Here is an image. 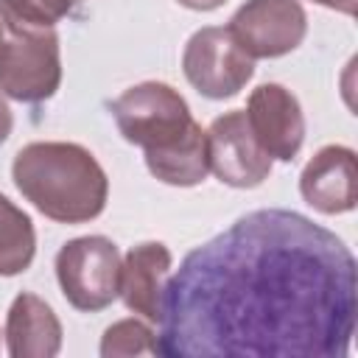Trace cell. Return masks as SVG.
Instances as JSON below:
<instances>
[{"label":"cell","instance_id":"16","mask_svg":"<svg viewBox=\"0 0 358 358\" xmlns=\"http://www.w3.org/2000/svg\"><path fill=\"white\" fill-rule=\"evenodd\" d=\"M11 126H14V117H11V109H8V103H6V95L0 92V145L8 140Z\"/></svg>","mask_w":358,"mask_h":358},{"label":"cell","instance_id":"4","mask_svg":"<svg viewBox=\"0 0 358 358\" xmlns=\"http://www.w3.org/2000/svg\"><path fill=\"white\" fill-rule=\"evenodd\" d=\"M62 84V50L56 28L28 22L0 3V92L42 103Z\"/></svg>","mask_w":358,"mask_h":358},{"label":"cell","instance_id":"8","mask_svg":"<svg viewBox=\"0 0 358 358\" xmlns=\"http://www.w3.org/2000/svg\"><path fill=\"white\" fill-rule=\"evenodd\" d=\"M204 137H207V165L224 185L246 190L268 179L271 157L255 140L243 109L218 115L204 131Z\"/></svg>","mask_w":358,"mask_h":358},{"label":"cell","instance_id":"7","mask_svg":"<svg viewBox=\"0 0 358 358\" xmlns=\"http://www.w3.org/2000/svg\"><path fill=\"white\" fill-rule=\"evenodd\" d=\"M227 28L252 59H280L302 45L308 17L299 0H246Z\"/></svg>","mask_w":358,"mask_h":358},{"label":"cell","instance_id":"3","mask_svg":"<svg viewBox=\"0 0 358 358\" xmlns=\"http://www.w3.org/2000/svg\"><path fill=\"white\" fill-rule=\"evenodd\" d=\"M11 179L25 201L59 224H87L106 207L109 179L78 143H28L11 162Z\"/></svg>","mask_w":358,"mask_h":358},{"label":"cell","instance_id":"9","mask_svg":"<svg viewBox=\"0 0 358 358\" xmlns=\"http://www.w3.org/2000/svg\"><path fill=\"white\" fill-rule=\"evenodd\" d=\"M246 123L260 148L280 162H291L305 143V115L299 98L282 84H260L246 101Z\"/></svg>","mask_w":358,"mask_h":358},{"label":"cell","instance_id":"6","mask_svg":"<svg viewBox=\"0 0 358 358\" xmlns=\"http://www.w3.org/2000/svg\"><path fill=\"white\" fill-rule=\"evenodd\" d=\"M182 70L193 90L210 101L238 95L255 76V59L238 45L229 28H199L182 53Z\"/></svg>","mask_w":358,"mask_h":358},{"label":"cell","instance_id":"11","mask_svg":"<svg viewBox=\"0 0 358 358\" xmlns=\"http://www.w3.org/2000/svg\"><path fill=\"white\" fill-rule=\"evenodd\" d=\"M171 263H173L171 249L159 241L137 243L120 260L117 296L131 313L143 316L148 324L159 322V302H162L165 282L171 277Z\"/></svg>","mask_w":358,"mask_h":358},{"label":"cell","instance_id":"13","mask_svg":"<svg viewBox=\"0 0 358 358\" xmlns=\"http://www.w3.org/2000/svg\"><path fill=\"white\" fill-rule=\"evenodd\" d=\"M36 255V229L25 210L0 193V277L22 274Z\"/></svg>","mask_w":358,"mask_h":358},{"label":"cell","instance_id":"10","mask_svg":"<svg viewBox=\"0 0 358 358\" xmlns=\"http://www.w3.org/2000/svg\"><path fill=\"white\" fill-rule=\"evenodd\" d=\"M302 199L322 215H341L355 210L358 201V168L355 151L347 145H324L299 176Z\"/></svg>","mask_w":358,"mask_h":358},{"label":"cell","instance_id":"15","mask_svg":"<svg viewBox=\"0 0 358 358\" xmlns=\"http://www.w3.org/2000/svg\"><path fill=\"white\" fill-rule=\"evenodd\" d=\"M11 14L36 22V25H48L56 28L59 20H64L78 3L84 0H0Z\"/></svg>","mask_w":358,"mask_h":358},{"label":"cell","instance_id":"14","mask_svg":"<svg viewBox=\"0 0 358 358\" xmlns=\"http://www.w3.org/2000/svg\"><path fill=\"white\" fill-rule=\"evenodd\" d=\"M101 355L103 358H120V355H157V333L148 327V322L140 319H120L103 330L101 338Z\"/></svg>","mask_w":358,"mask_h":358},{"label":"cell","instance_id":"17","mask_svg":"<svg viewBox=\"0 0 358 358\" xmlns=\"http://www.w3.org/2000/svg\"><path fill=\"white\" fill-rule=\"evenodd\" d=\"M310 3H319V6L333 8L338 14H347V17H352L355 14V6H358V0H310Z\"/></svg>","mask_w":358,"mask_h":358},{"label":"cell","instance_id":"12","mask_svg":"<svg viewBox=\"0 0 358 358\" xmlns=\"http://www.w3.org/2000/svg\"><path fill=\"white\" fill-rule=\"evenodd\" d=\"M6 347L11 358H53L62 350V322L42 296L31 291L14 296L6 316Z\"/></svg>","mask_w":358,"mask_h":358},{"label":"cell","instance_id":"18","mask_svg":"<svg viewBox=\"0 0 358 358\" xmlns=\"http://www.w3.org/2000/svg\"><path fill=\"white\" fill-rule=\"evenodd\" d=\"M176 3H182L185 8H193V11H213V8L224 6L227 0H176Z\"/></svg>","mask_w":358,"mask_h":358},{"label":"cell","instance_id":"2","mask_svg":"<svg viewBox=\"0 0 358 358\" xmlns=\"http://www.w3.org/2000/svg\"><path fill=\"white\" fill-rule=\"evenodd\" d=\"M109 109L123 140L143 148L151 176L173 187H193L207 179L204 129L193 120L187 101L171 84H134L117 95Z\"/></svg>","mask_w":358,"mask_h":358},{"label":"cell","instance_id":"1","mask_svg":"<svg viewBox=\"0 0 358 358\" xmlns=\"http://www.w3.org/2000/svg\"><path fill=\"white\" fill-rule=\"evenodd\" d=\"M358 268L344 241L294 210H255L168 277L157 355L344 358Z\"/></svg>","mask_w":358,"mask_h":358},{"label":"cell","instance_id":"5","mask_svg":"<svg viewBox=\"0 0 358 358\" xmlns=\"http://www.w3.org/2000/svg\"><path fill=\"white\" fill-rule=\"evenodd\" d=\"M56 280L76 310L98 313L117 299L120 252L103 235L73 238L56 252Z\"/></svg>","mask_w":358,"mask_h":358}]
</instances>
